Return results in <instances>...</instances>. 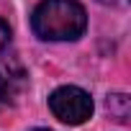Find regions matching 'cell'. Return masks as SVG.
I'll list each match as a JSON object with an SVG mask.
<instances>
[{
    "mask_svg": "<svg viewBox=\"0 0 131 131\" xmlns=\"http://www.w3.org/2000/svg\"><path fill=\"white\" fill-rule=\"evenodd\" d=\"M10 49V26L0 18V54H5Z\"/></svg>",
    "mask_w": 131,
    "mask_h": 131,
    "instance_id": "cell-4",
    "label": "cell"
},
{
    "mask_svg": "<svg viewBox=\"0 0 131 131\" xmlns=\"http://www.w3.org/2000/svg\"><path fill=\"white\" fill-rule=\"evenodd\" d=\"M49 108L62 123L80 126L93 116V98L82 88L64 85V88H57L49 95Z\"/></svg>",
    "mask_w": 131,
    "mask_h": 131,
    "instance_id": "cell-2",
    "label": "cell"
},
{
    "mask_svg": "<svg viewBox=\"0 0 131 131\" xmlns=\"http://www.w3.org/2000/svg\"><path fill=\"white\" fill-rule=\"evenodd\" d=\"M36 131H49V128H36Z\"/></svg>",
    "mask_w": 131,
    "mask_h": 131,
    "instance_id": "cell-5",
    "label": "cell"
},
{
    "mask_svg": "<svg viewBox=\"0 0 131 131\" xmlns=\"http://www.w3.org/2000/svg\"><path fill=\"white\" fill-rule=\"evenodd\" d=\"M88 26V13L77 0H41L31 16V28L44 41H75Z\"/></svg>",
    "mask_w": 131,
    "mask_h": 131,
    "instance_id": "cell-1",
    "label": "cell"
},
{
    "mask_svg": "<svg viewBox=\"0 0 131 131\" xmlns=\"http://www.w3.org/2000/svg\"><path fill=\"white\" fill-rule=\"evenodd\" d=\"M26 70L13 54H0V108H8L18 100L26 88Z\"/></svg>",
    "mask_w": 131,
    "mask_h": 131,
    "instance_id": "cell-3",
    "label": "cell"
}]
</instances>
